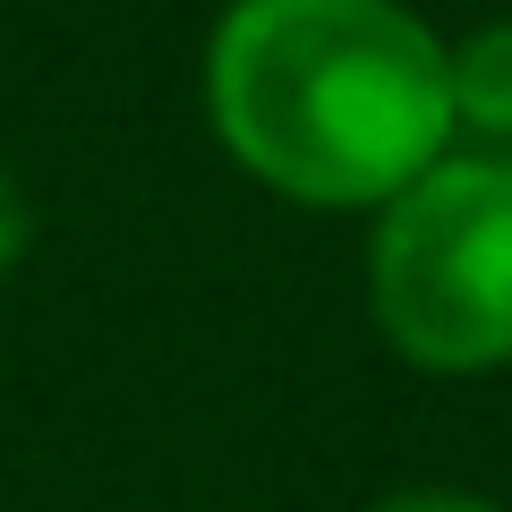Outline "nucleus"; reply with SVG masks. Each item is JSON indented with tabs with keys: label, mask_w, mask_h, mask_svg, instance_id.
<instances>
[{
	"label": "nucleus",
	"mask_w": 512,
	"mask_h": 512,
	"mask_svg": "<svg viewBox=\"0 0 512 512\" xmlns=\"http://www.w3.org/2000/svg\"><path fill=\"white\" fill-rule=\"evenodd\" d=\"M444 43L419 0H222L197 103L248 188L367 222L453 146Z\"/></svg>",
	"instance_id": "f257e3e1"
},
{
	"label": "nucleus",
	"mask_w": 512,
	"mask_h": 512,
	"mask_svg": "<svg viewBox=\"0 0 512 512\" xmlns=\"http://www.w3.org/2000/svg\"><path fill=\"white\" fill-rule=\"evenodd\" d=\"M367 325L419 376L512 367V154L444 146L367 214Z\"/></svg>",
	"instance_id": "f03ea898"
},
{
	"label": "nucleus",
	"mask_w": 512,
	"mask_h": 512,
	"mask_svg": "<svg viewBox=\"0 0 512 512\" xmlns=\"http://www.w3.org/2000/svg\"><path fill=\"white\" fill-rule=\"evenodd\" d=\"M453 69V146L512 154V18H487L444 43Z\"/></svg>",
	"instance_id": "7ed1b4c3"
},
{
	"label": "nucleus",
	"mask_w": 512,
	"mask_h": 512,
	"mask_svg": "<svg viewBox=\"0 0 512 512\" xmlns=\"http://www.w3.org/2000/svg\"><path fill=\"white\" fill-rule=\"evenodd\" d=\"M367 512H504V504H495V495H478V487H436V478H427V487H393V495H376Z\"/></svg>",
	"instance_id": "39448f33"
},
{
	"label": "nucleus",
	"mask_w": 512,
	"mask_h": 512,
	"mask_svg": "<svg viewBox=\"0 0 512 512\" xmlns=\"http://www.w3.org/2000/svg\"><path fill=\"white\" fill-rule=\"evenodd\" d=\"M26 256H35V197H26L18 163H9V154H0V282L18 274Z\"/></svg>",
	"instance_id": "20e7f679"
},
{
	"label": "nucleus",
	"mask_w": 512,
	"mask_h": 512,
	"mask_svg": "<svg viewBox=\"0 0 512 512\" xmlns=\"http://www.w3.org/2000/svg\"><path fill=\"white\" fill-rule=\"evenodd\" d=\"M419 9H427V0H419Z\"/></svg>",
	"instance_id": "423d86ee"
}]
</instances>
